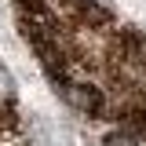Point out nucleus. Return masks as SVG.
I'll return each instance as SVG.
<instances>
[{
	"mask_svg": "<svg viewBox=\"0 0 146 146\" xmlns=\"http://www.w3.org/2000/svg\"><path fill=\"white\" fill-rule=\"evenodd\" d=\"M110 146H146V139H143V135L124 131V135H113V139H110Z\"/></svg>",
	"mask_w": 146,
	"mask_h": 146,
	"instance_id": "1",
	"label": "nucleus"
},
{
	"mask_svg": "<svg viewBox=\"0 0 146 146\" xmlns=\"http://www.w3.org/2000/svg\"><path fill=\"white\" fill-rule=\"evenodd\" d=\"M11 95H15V88H11V77L0 70V106H7V102H11Z\"/></svg>",
	"mask_w": 146,
	"mask_h": 146,
	"instance_id": "2",
	"label": "nucleus"
}]
</instances>
